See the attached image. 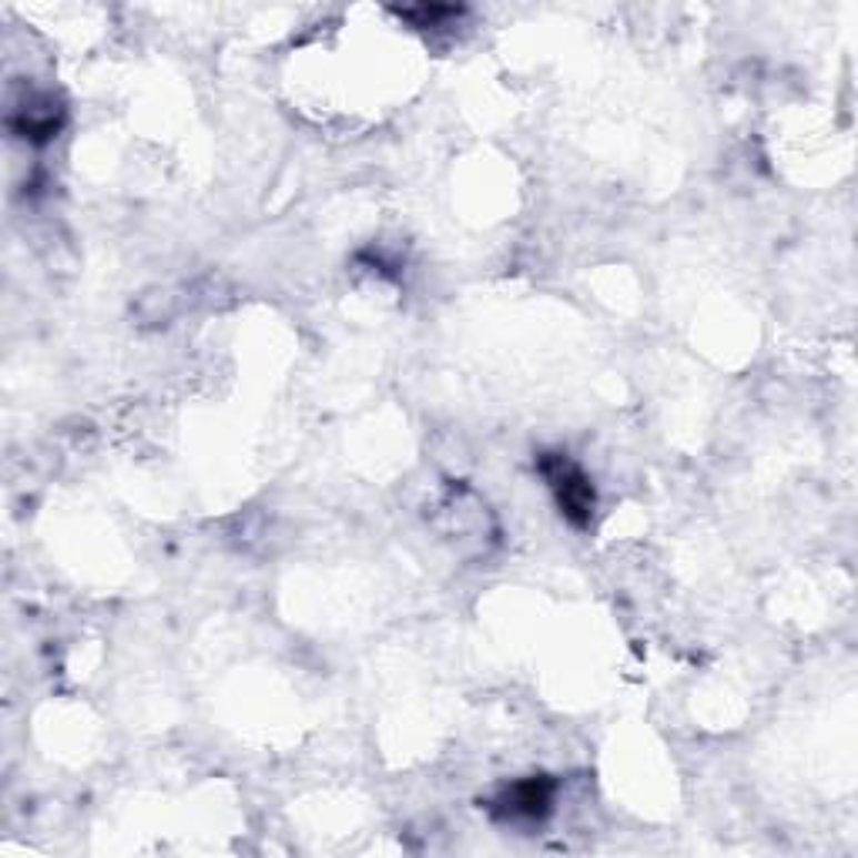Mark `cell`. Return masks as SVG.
Returning <instances> with one entry per match:
<instances>
[{"label": "cell", "instance_id": "6da1fadb", "mask_svg": "<svg viewBox=\"0 0 858 858\" xmlns=\"http://www.w3.org/2000/svg\"><path fill=\"white\" fill-rule=\"evenodd\" d=\"M541 473L547 476L554 496H557V506L564 517L574 524V527H587L590 524V513H594V486L590 480L584 476L581 466H574L567 460V453H544L541 456Z\"/></svg>", "mask_w": 858, "mask_h": 858}, {"label": "cell", "instance_id": "7a4b0ae2", "mask_svg": "<svg viewBox=\"0 0 858 858\" xmlns=\"http://www.w3.org/2000/svg\"><path fill=\"white\" fill-rule=\"evenodd\" d=\"M551 798H554V781L531 778V781H521V785H513L506 791V811L513 818H541V815H547Z\"/></svg>", "mask_w": 858, "mask_h": 858}, {"label": "cell", "instance_id": "3957f363", "mask_svg": "<svg viewBox=\"0 0 858 858\" xmlns=\"http://www.w3.org/2000/svg\"><path fill=\"white\" fill-rule=\"evenodd\" d=\"M463 14V8H446V4H423V8H406V11H400V18H406L413 28H443L446 21H453V18H460Z\"/></svg>", "mask_w": 858, "mask_h": 858}]
</instances>
